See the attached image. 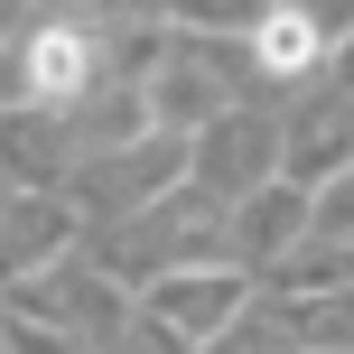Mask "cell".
<instances>
[{
	"label": "cell",
	"instance_id": "4",
	"mask_svg": "<svg viewBox=\"0 0 354 354\" xmlns=\"http://www.w3.org/2000/svg\"><path fill=\"white\" fill-rule=\"evenodd\" d=\"M177 10H196V19H252V28H261V19H270L261 0H177Z\"/></svg>",
	"mask_w": 354,
	"mask_h": 354
},
{
	"label": "cell",
	"instance_id": "3",
	"mask_svg": "<svg viewBox=\"0 0 354 354\" xmlns=\"http://www.w3.org/2000/svg\"><path fill=\"white\" fill-rule=\"evenodd\" d=\"M233 299H243L233 280H177V289H159V317H177L187 336H205V326L233 317Z\"/></svg>",
	"mask_w": 354,
	"mask_h": 354
},
{
	"label": "cell",
	"instance_id": "1",
	"mask_svg": "<svg viewBox=\"0 0 354 354\" xmlns=\"http://www.w3.org/2000/svg\"><path fill=\"white\" fill-rule=\"evenodd\" d=\"M84 75H93V37L84 28H37L28 37V93L37 103H75Z\"/></svg>",
	"mask_w": 354,
	"mask_h": 354
},
{
	"label": "cell",
	"instance_id": "2",
	"mask_svg": "<svg viewBox=\"0 0 354 354\" xmlns=\"http://www.w3.org/2000/svg\"><path fill=\"white\" fill-rule=\"evenodd\" d=\"M252 56H261V75H308L317 66V19L308 10H270L252 28Z\"/></svg>",
	"mask_w": 354,
	"mask_h": 354
}]
</instances>
